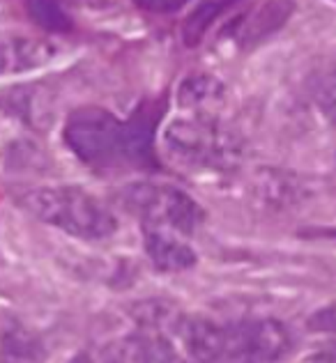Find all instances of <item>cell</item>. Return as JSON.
<instances>
[{
	"label": "cell",
	"mask_w": 336,
	"mask_h": 363,
	"mask_svg": "<svg viewBox=\"0 0 336 363\" xmlns=\"http://www.w3.org/2000/svg\"><path fill=\"white\" fill-rule=\"evenodd\" d=\"M26 9L33 21L46 33H70L74 26L63 0H26Z\"/></svg>",
	"instance_id": "8fae6325"
},
{
	"label": "cell",
	"mask_w": 336,
	"mask_h": 363,
	"mask_svg": "<svg viewBox=\"0 0 336 363\" xmlns=\"http://www.w3.org/2000/svg\"><path fill=\"white\" fill-rule=\"evenodd\" d=\"M313 363H336V342H327V345L318 347L311 354Z\"/></svg>",
	"instance_id": "5bb4252c"
},
{
	"label": "cell",
	"mask_w": 336,
	"mask_h": 363,
	"mask_svg": "<svg viewBox=\"0 0 336 363\" xmlns=\"http://www.w3.org/2000/svg\"><path fill=\"white\" fill-rule=\"evenodd\" d=\"M164 104L146 101L127 120L107 108H76L65 122L63 138L85 166L94 170H155V133Z\"/></svg>",
	"instance_id": "6da1fadb"
},
{
	"label": "cell",
	"mask_w": 336,
	"mask_h": 363,
	"mask_svg": "<svg viewBox=\"0 0 336 363\" xmlns=\"http://www.w3.org/2000/svg\"><path fill=\"white\" fill-rule=\"evenodd\" d=\"M224 97V85L219 83L215 76L207 74H196L189 76V79L180 85L178 90V104L182 108H191L200 113L207 106H215V104Z\"/></svg>",
	"instance_id": "30bf717a"
},
{
	"label": "cell",
	"mask_w": 336,
	"mask_h": 363,
	"mask_svg": "<svg viewBox=\"0 0 336 363\" xmlns=\"http://www.w3.org/2000/svg\"><path fill=\"white\" fill-rule=\"evenodd\" d=\"M164 138L170 155L194 168L228 170L237 166L239 157H242L239 136L210 113L178 118L168 124Z\"/></svg>",
	"instance_id": "277c9868"
},
{
	"label": "cell",
	"mask_w": 336,
	"mask_h": 363,
	"mask_svg": "<svg viewBox=\"0 0 336 363\" xmlns=\"http://www.w3.org/2000/svg\"><path fill=\"white\" fill-rule=\"evenodd\" d=\"M21 203L40 221L81 240H107L118 230V218L111 209L79 186L35 189L21 196Z\"/></svg>",
	"instance_id": "3957f363"
},
{
	"label": "cell",
	"mask_w": 336,
	"mask_h": 363,
	"mask_svg": "<svg viewBox=\"0 0 336 363\" xmlns=\"http://www.w3.org/2000/svg\"><path fill=\"white\" fill-rule=\"evenodd\" d=\"M143 230H146V240H143L146 253L159 272H187L196 264V253L189 244L178 240V237H170L164 230H157V228H143Z\"/></svg>",
	"instance_id": "52a82bcc"
},
{
	"label": "cell",
	"mask_w": 336,
	"mask_h": 363,
	"mask_svg": "<svg viewBox=\"0 0 336 363\" xmlns=\"http://www.w3.org/2000/svg\"><path fill=\"white\" fill-rule=\"evenodd\" d=\"M70 363H94L92 357L88 354V352H81V354H76Z\"/></svg>",
	"instance_id": "9a60e30c"
},
{
	"label": "cell",
	"mask_w": 336,
	"mask_h": 363,
	"mask_svg": "<svg viewBox=\"0 0 336 363\" xmlns=\"http://www.w3.org/2000/svg\"><path fill=\"white\" fill-rule=\"evenodd\" d=\"M291 0H258V3L249 5L244 12H237L233 21L226 23L222 35L237 44L239 49H251L279 30L291 18Z\"/></svg>",
	"instance_id": "8992f818"
},
{
	"label": "cell",
	"mask_w": 336,
	"mask_h": 363,
	"mask_svg": "<svg viewBox=\"0 0 336 363\" xmlns=\"http://www.w3.org/2000/svg\"><path fill=\"white\" fill-rule=\"evenodd\" d=\"M58 46L35 37H16L0 40V76L7 72H23L42 67L55 58Z\"/></svg>",
	"instance_id": "ba28073f"
},
{
	"label": "cell",
	"mask_w": 336,
	"mask_h": 363,
	"mask_svg": "<svg viewBox=\"0 0 336 363\" xmlns=\"http://www.w3.org/2000/svg\"><path fill=\"white\" fill-rule=\"evenodd\" d=\"M332 3H336V0H332Z\"/></svg>",
	"instance_id": "2e32d148"
},
{
	"label": "cell",
	"mask_w": 336,
	"mask_h": 363,
	"mask_svg": "<svg viewBox=\"0 0 336 363\" xmlns=\"http://www.w3.org/2000/svg\"><path fill=\"white\" fill-rule=\"evenodd\" d=\"M178 331L196 363H276L293 347L288 327L272 318L230 322L187 318Z\"/></svg>",
	"instance_id": "7a4b0ae2"
},
{
	"label": "cell",
	"mask_w": 336,
	"mask_h": 363,
	"mask_svg": "<svg viewBox=\"0 0 336 363\" xmlns=\"http://www.w3.org/2000/svg\"><path fill=\"white\" fill-rule=\"evenodd\" d=\"M136 7L150 14H173L180 12L182 7H187L191 0H134Z\"/></svg>",
	"instance_id": "4fadbf2b"
},
{
	"label": "cell",
	"mask_w": 336,
	"mask_h": 363,
	"mask_svg": "<svg viewBox=\"0 0 336 363\" xmlns=\"http://www.w3.org/2000/svg\"><path fill=\"white\" fill-rule=\"evenodd\" d=\"M44 357L42 340L23 327H9L0 333V361L3 363H35Z\"/></svg>",
	"instance_id": "9c48e42d"
},
{
	"label": "cell",
	"mask_w": 336,
	"mask_h": 363,
	"mask_svg": "<svg viewBox=\"0 0 336 363\" xmlns=\"http://www.w3.org/2000/svg\"><path fill=\"white\" fill-rule=\"evenodd\" d=\"M306 327L315 333H334L336 331V301L315 311L311 318L306 320Z\"/></svg>",
	"instance_id": "7c38bea8"
},
{
	"label": "cell",
	"mask_w": 336,
	"mask_h": 363,
	"mask_svg": "<svg viewBox=\"0 0 336 363\" xmlns=\"http://www.w3.org/2000/svg\"><path fill=\"white\" fill-rule=\"evenodd\" d=\"M120 203L141 218L143 228L178 230L191 235L205 221V212L185 191L166 184H131L120 194Z\"/></svg>",
	"instance_id": "5b68a950"
}]
</instances>
